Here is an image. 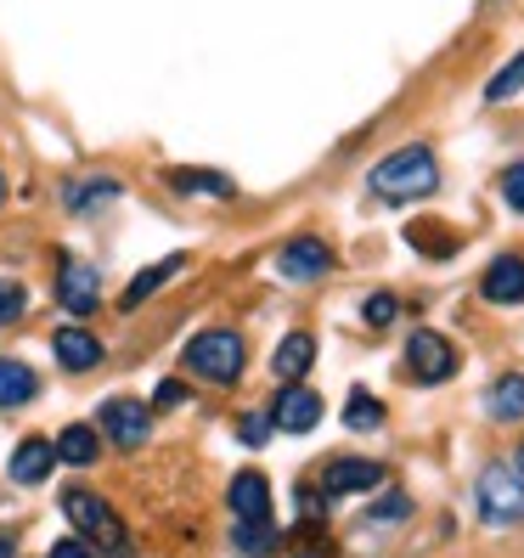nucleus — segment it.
Here are the masks:
<instances>
[{"label":"nucleus","instance_id":"1","mask_svg":"<svg viewBox=\"0 0 524 558\" xmlns=\"http://www.w3.org/2000/svg\"><path fill=\"white\" fill-rule=\"evenodd\" d=\"M440 186V163L429 147H401L373 163V192L383 204H417Z\"/></svg>","mask_w":524,"mask_h":558},{"label":"nucleus","instance_id":"2","mask_svg":"<svg viewBox=\"0 0 524 558\" xmlns=\"http://www.w3.org/2000/svg\"><path fill=\"white\" fill-rule=\"evenodd\" d=\"M62 513H69L74 531H80L85 542H96L108 558H124V553H130L124 524H119V513H113L102 497H90V490H69V497H62Z\"/></svg>","mask_w":524,"mask_h":558},{"label":"nucleus","instance_id":"3","mask_svg":"<svg viewBox=\"0 0 524 558\" xmlns=\"http://www.w3.org/2000/svg\"><path fill=\"white\" fill-rule=\"evenodd\" d=\"M243 339L232 333V327H209V333H198L186 344V367L209 378V384H237L243 378Z\"/></svg>","mask_w":524,"mask_h":558},{"label":"nucleus","instance_id":"4","mask_svg":"<svg viewBox=\"0 0 524 558\" xmlns=\"http://www.w3.org/2000/svg\"><path fill=\"white\" fill-rule=\"evenodd\" d=\"M479 513L485 524H524V474L490 463L479 474Z\"/></svg>","mask_w":524,"mask_h":558},{"label":"nucleus","instance_id":"5","mask_svg":"<svg viewBox=\"0 0 524 558\" xmlns=\"http://www.w3.org/2000/svg\"><path fill=\"white\" fill-rule=\"evenodd\" d=\"M406 367H412L417 384H446L456 373V350H451V339L423 327V333H412V344H406Z\"/></svg>","mask_w":524,"mask_h":558},{"label":"nucleus","instance_id":"6","mask_svg":"<svg viewBox=\"0 0 524 558\" xmlns=\"http://www.w3.org/2000/svg\"><path fill=\"white\" fill-rule=\"evenodd\" d=\"M102 440H113V446H147L153 440V407H142V401H108L102 407Z\"/></svg>","mask_w":524,"mask_h":558},{"label":"nucleus","instance_id":"7","mask_svg":"<svg viewBox=\"0 0 524 558\" xmlns=\"http://www.w3.org/2000/svg\"><path fill=\"white\" fill-rule=\"evenodd\" d=\"M96 293H102V277H96L85 259H62V266H57V305L69 316H90Z\"/></svg>","mask_w":524,"mask_h":558},{"label":"nucleus","instance_id":"8","mask_svg":"<svg viewBox=\"0 0 524 558\" xmlns=\"http://www.w3.org/2000/svg\"><path fill=\"white\" fill-rule=\"evenodd\" d=\"M316 423H321V396H316V389H305V384H288L282 396H277V407H271V429L310 435Z\"/></svg>","mask_w":524,"mask_h":558},{"label":"nucleus","instance_id":"9","mask_svg":"<svg viewBox=\"0 0 524 558\" xmlns=\"http://www.w3.org/2000/svg\"><path fill=\"white\" fill-rule=\"evenodd\" d=\"M378 485H383V463H373V457H339L321 474L327 497H362V490H378Z\"/></svg>","mask_w":524,"mask_h":558},{"label":"nucleus","instance_id":"10","mask_svg":"<svg viewBox=\"0 0 524 558\" xmlns=\"http://www.w3.org/2000/svg\"><path fill=\"white\" fill-rule=\"evenodd\" d=\"M277 271H282L288 282H316V277L333 271V248H327L321 238H293V243L282 248V259H277Z\"/></svg>","mask_w":524,"mask_h":558},{"label":"nucleus","instance_id":"11","mask_svg":"<svg viewBox=\"0 0 524 558\" xmlns=\"http://www.w3.org/2000/svg\"><path fill=\"white\" fill-rule=\"evenodd\" d=\"M62 373H96L102 367V339L90 333V327H62V333L51 339Z\"/></svg>","mask_w":524,"mask_h":558},{"label":"nucleus","instance_id":"12","mask_svg":"<svg viewBox=\"0 0 524 558\" xmlns=\"http://www.w3.org/2000/svg\"><path fill=\"white\" fill-rule=\"evenodd\" d=\"M479 293H485L490 305H519V300H524V259H513V254L490 259V271H485Z\"/></svg>","mask_w":524,"mask_h":558},{"label":"nucleus","instance_id":"13","mask_svg":"<svg viewBox=\"0 0 524 558\" xmlns=\"http://www.w3.org/2000/svg\"><path fill=\"white\" fill-rule=\"evenodd\" d=\"M57 463H69V469H90L96 457H102V429H90V423H69L57 440Z\"/></svg>","mask_w":524,"mask_h":558},{"label":"nucleus","instance_id":"14","mask_svg":"<svg viewBox=\"0 0 524 558\" xmlns=\"http://www.w3.org/2000/svg\"><path fill=\"white\" fill-rule=\"evenodd\" d=\"M40 396V378L28 361H12V355H0V412H12V407H28Z\"/></svg>","mask_w":524,"mask_h":558},{"label":"nucleus","instance_id":"15","mask_svg":"<svg viewBox=\"0 0 524 558\" xmlns=\"http://www.w3.org/2000/svg\"><path fill=\"white\" fill-rule=\"evenodd\" d=\"M57 469V446L51 440H23L17 451H12V480L17 485H46V474Z\"/></svg>","mask_w":524,"mask_h":558},{"label":"nucleus","instance_id":"16","mask_svg":"<svg viewBox=\"0 0 524 558\" xmlns=\"http://www.w3.org/2000/svg\"><path fill=\"white\" fill-rule=\"evenodd\" d=\"M226 502H232L237 519H266V513H271V485H266V474H237L232 490H226Z\"/></svg>","mask_w":524,"mask_h":558},{"label":"nucleus","instance_id":"17","mask_svg":"<svg viewBox=\"0 0 524 558\" xmlns=\"http://www.w3.org/2000/svg\"><path fill=\"white\" fill-rule=\"evenodd\" d=\"M310 361H316V339H310V333H288V339L277 344V355H271V367H277V378L300 384V378L310 373Z\"/></svg>","mask_w":524,"mask_h":558},{"label":"nucleus","instance_id":"18","mask_svg":"<svg viewBox=\"0 0 524 558\" xmlns=\"http://www.w3.org/2000/svg\"><path fill=\"white\" fill-rule=\"evenodd\" d=\"M170 277H181V254H170V259H158V266H147L136 282L124 288V305H119V311H136V305H147L153 293H158L163 282H170Z\"/></svg>","mask_w":524,"mask_h":558},{"label":"nucleus","instance_id":"19","mask_svg":"<svg viewBox=\"0 0 524 558\" xmlns=\"http://www.w3.org/2000/svg\"><path fill=\"white\" fill-rule=\"evenodd\" d=\"M232 542H237V553H248V558H266V553H277V524H271V513L266 519H237V531H232Z\"/></svg>","mask_w":524,"mask_h":558},{"label":"nucleus","instance_id":"20","mask_svg":"<svg viewBox=\"0 0 524 558\" xmlns=\"http://www.w3.org/2000/svg\"><path fill=\"white\" fill-rule=\"evenodd\" d=\"M119 198V186L113 181H69V186H62V204H69L74 215H90V209H102V204H113Z\"/></svg>","mask_w":524,"mask_h":558},{"label":"nucleus","instance_id":"21","mask_svg":"<svg viewBox=\"0 0 524 558\" xmlns=\"http://www.w3.org/2000/svg\"><path fill=\"white\" fill-rule=\"evenodd\" d=\"M490 417H502V423L524 417V373L497 378V389H490Z\"/></svg>","mask_w":524,"mask_h":558},{"label":"nucleus","instance_id":"22","mask_svg":"<svg viewBox=\"0 0 524 558\" xmlns=\"http://www.w3.org/2000/svg\"><path fill=\"white\" fill-rule=\"evenodd\" d=\"M519 90H524V51L508 62V69H502L497 80L485 85V102H508V96H519Z\"/></svg>","mask_w":524,"mask_h":558},{"label":"nucleus","instance_id":"23","mask_svg":"<svg viewBox=\"0 0 524 558\" xmlns=\"http://www.w3.org/2000/svg\"><path fill=\"white\" fill-rule=\"evenodd\" d=\"M344 423H350V429H378V423H383V407L367 396V389H355L350 407H344Z\"/></svg>","mask_w":524,"mask_h":558},{"label":"nucleus","instance_id":"24","mask_svg":"<svg viewBox=\"0 0 524 558\" xmlns=\"http://www.w3.org/2000/svg\"><path fill=\"white\" fill-rule=\"evenodd\" d=\"M181 192H215V198H232V181L226 175H198V170H175Z\"/></svg>","mask_w":524,"mask_h":558},{"label":"nucleus","instance_id":"25","mask_svg":"<svg viewBox=\"0 0 524 558\" xmlns=\"http://www.w3.org/2000/svg\"><path fill=\"white\" fill-rule=\"evenodd\" d=\"M23 311H28V293H23V282H7V277H0V327L23 322Z\"/></svg>","mask_w":524,"mask_h":558},{"label":"nucleus","instance_id":"26","mask_svg":"<svg viewBox=\"0 0 524 558\" xmlns=\"http://www.w3.org/2000/svg\"><path fill=\"white\" fill-rule=\"evenodd\" d=\"M395 311H401V300H395V293H373V300L362 305L367 327H389V322H395Z\"/></svg>","mask_w":524,"mask_h":558},{"label":"nucleus","instance_id":"27","mask_svg":"<svg viewBox=\"0 0 524 558\" xmlns=\"http://www.w3.org/2000/svg\"><path fill=\"white\" fill-rule=\"evenodd\" d=\"M181 401H186V384H181V378H163V384H158V396H153L158 412H175Z\"/></svg>","mask_w":524,"mask_h":558},{"label":"nucleus","instance_id":"28","mask_svg":"<svg viewBox=\"0 0 524 558\" xmlns=\"http://www.w3.org/2000/svg\"><path fill=\"white\" fill-rule=\"evenodd\" d=\"M502 198H508V209L524 215V163H513V170L502 175Z\"/></svg>","mask_w":524,"mask_h":558},{"label":"nucleus","instance_id":"29","mask_svg":"<svg viewBox=\"0 0 524 558\" xmlns=\"http://www.w3.org/2000/svg\"><path fill=\"white\" fill-rule=\"evenodd\" d=\"M237 435H243V446H266L271 417H259V412H254V417H243V423H237Z\"/></svg>","mask_w":524,"mask_h":558},{"label":"nucleus","instance_id":"30","mask_svg":"<svg viewBox=\"0 0 524 558\" xmlns=\"http://www.w3.org/2000/svg\"><path fill=\"white\" fill-rule=\"evenodd\" d=\"M406 513H412V502H406V497H383V502L373 508V519H406Z\"/></svg>","mask_w":524,"mask_h":558},{"label":"nucleus","instance_id":"31","mask_svg":"<svg viewBox=\"0 0 524 558\" xmlns=\"http://www.w3.org/2000/svg\"><path fill=\"white\" fill-rule=\"evenodd\" d=\"M46 558H96V553L85 547V536H74V542H57V547H51Z\"/></svg>","mask_w":524,"mask_h":558},{"label":"nucleus","instance_id":"32","mask_svg":"<svg viewBox=\"0 0 524 558\" xmlns=\"http://www.w3.org/2000/svg\"><path fill=\"white\" fill-rule=\"evenodd\" d=\"M0 558H17V547H12L7 536H0Z\"/></svg>","mask_w":524,"mask_h":558},{"label":"nucleus","instance_id":"33","mask_svg":"<svg viewBox=\"0 0 524 558\" xmlns=\"http://www.w3.org/2000/svg\"><path fill=\"white\" fill-rule=\"evenodd\" d=\"M519 474H524V446H519Z\"/></svg>","mask_w":524,"mask_h":558},{"label":"nucleus","instance_id":"34","mask_svg":"<svg viewBox=\"0 0 524 558\" xmlns=\"http://www.w3.org/2000/svg\"><path fill=\"white\" fill-rule=\"evenodd\" d=\"M0 192H7V186H0Z\"/></svg>","mask_w":524,"mask_h":558}]
</instances>
